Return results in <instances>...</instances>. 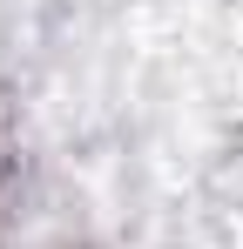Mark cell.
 Masks as SVG:
<instances>
[{"instance_id": "1", "label": "cell", "mask_w": 243, "mask_h": 249, "mask_svg": "<svg viewBox=\"0 0 243 249\" xmlns=\"http://www.w3.org/2000/svg\"><path fill=\"white\" fill-rule=\"evenodd\" d=\"M7 189H14V128H7V101H0V215H7Z\"/></svg>"}, {"instance_id": "2", "label": "cell", "mask_w": 243, "mask_h": 249, "mask_svg": "<svg viewBox=\"0 0 243 249\" xmlns=\"http://www.w3.org/2000/svg\"><path fill=\"white\" fill-rule=\"evenodd\" d=\"M61 249H81V243H61Z\"/></svg>"}]
</instances>
